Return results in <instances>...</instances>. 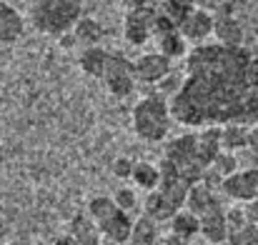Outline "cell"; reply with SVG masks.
<instances>
[{"label": "cell", "instance_id": "35", "mask_svg": "<svg viewBox=\"0 0 258 245\" xmlns=\"http://www.w3.org/2000/svg\"><path fill=\"white\" fill-rule=\"evenodd\" d=\"M216 245H231V243H228V240H223V243H216Z\"/></svg>", "mask_w": 258, "mask_h": 245}, {"label": "cell", "instance_id": "19", "mask_svg": "<svg viewBox=\"0 0 258 245\" xmlns=\"http://www.w3.org/2000/svg\"><path fill=\"white\" fill-rule=\"evenodd\" d=\"M161 235H158V220H153L148 213H143L131 230V238L125 245H158Z\"/></svg>", "mask_w": 258, "mask_h": 245}, {"label": "cell", "instance_id": "13", "mask_svg": "<svg viewBox=\"0 0 258 245\" xmlns=\"http://www.w3.org/2000/svg\"><path fill=\"white\" fill-rule=\"evenodd\" d=\"M218 203H223V193H221L218 188L208 185L206 180H198L196 185H190L188 198H185V208H188L190 213H196L198 218H201L206 210H211L213 205H218Z\"/></svg>", "mask_w": 258, "mask_h": 245}, {"label": "cell", "instance_id": "2", "mask_svg": "<svg viewBox=\"0 0 258 245\" xmlns=\"http://www.w3.org/2000/svg\"><path fill=\"white\" fill-rule=\"evenodd\" d=\"M171 123H173V113H171V100L161 93L146 95L133 105L131 113V125L133 133L146 140V143H161L168 138L171 133Z\"/></svg>", "mask_w": 258, "mask_h": 245}, {"label": "cell", "instance_id": "16", "mask_svg": "<svg viewBox=\"0 0 258 245\" xmlns=\"http://www.w3.org/2000/svg\"><path fill=\"white\" fill-rule=\"evenodd\" d=\"M110 53L113 50H105V48H100V45H90L83 50V55H81V70L90 75V78H103V73H105V68H108V60H110Z\"/></svg>", "mask_w": 258, "mask_h": 245}, {"label": "cell", "instance_id": "28", "mask_svg": "<svg viewBox=\"0 0 258 245\" xmlns=\"http://www.w3.org/2000/svg\"><path fill=\"white\" fill-rule=\"evenodd\" d=\"M123 5H125V10H131V8H158L161 5V0H120Z\"/></svg>", "mask_w": 258, "mask_h": 245}, {"label": "cell", "instance_id": "24", "mask_svg": "<svg viewBox=\"0 0 258 245\" xmlns=\"http://www.w3.org/2000/svg\"><path fill=\"white\" fill-rule=\"evenodd\" d=\"M158 8L166 10L175 23H180V18H183L190 8H196V0H161Z\"/></svg>", "mask_w": 258, "mask_h": 245}, {"label": "cell", "instance_id": "34", "mask_svg": "<svg viewBox=\"0 0 258 245\" xmlns=\"http://www.w3.org/2000/svg\"><path fill=\"white\" fill-rule=\"evenodd\" d=\"M100 245H125V243H115V240H108V238H103V243Z\"/></svg>", "mask_w": 258, "mask_h": 245}, {"label": "cell", "instance_id": "17", "mask_svg": "<svg viewBox=\"0 0 258 245\" xmlns=\"http://www.w3.org/2000/svg\"><path fill=\"white\" fill-rule=\"evenodd\" d=\"M221 150H223V145H221V125H206V128H201V133H198V153H201L203 165L208 168Z\"/></svg>", "mask_w": 258, "mask_h": 245}, {"label": "cell", "instance_id": "7", "mask_svg": "<svg viewBox=\"0 0 258 245\" xmlns=\"http://www.w3.org/2000/svg\"><path fill=\"white\" fill-rule=\"evenodd\" d=\"M221 193L223 198L238 203V205H248L258 198V165L253 168H238L233 175H228L221 183Z\"/></svg>", "mask_w": 258, "mask_h": 245}, {"label": "cell", "instance_id": "20", "mask_svg": "<svg viewBox=\"0 0 258 245\" xmlns=\"http://www.w3.org/2000/svg\"><path fill=\"white\" fill-rule=\"evenodd\" d=\"M168 225H171V233L185 238V240H190V243H193V238L201 235V218H198L196 213H190L188 208H180L171 220H168Z\"/></svg>", "mask_w": 258, "mask_h": 245}, {"label": "cell", "instance_id": "6", "mask_svg": "<svg viewBox=\"0 0 258 245\" xmlns=\"http://www.w3.org/2000/svg\"><path fill=\"white\" fill-rule=\"evenodd\" d=\"M103 85L105 90L113 95V98H128L136 93V68H133V60H128L123 53H110V60H108V68L103 73Z\"/></svg>", "mask_w": 258, "mask_h": 245}, {"label": "cell", "instance_id": "26", "mask_svg": "<svg viewBox=\"0 0 258 245\" xmlns=\"http://www.w3.org/2000/svg\"><path fill=\"white\" fill-rule=\"evenodd\" d=\"M226 220H228V233L231 230H238L241 225H246L248 223V215H246V208H228V213H226Z\"/></svg>", "mask_w": 258, "mask_h": 245}, {"label": "cell", "instance_id": "15", "mask_svg": "<svg viewBox=\"0 0 258 245\" xmlns=\"http://www.w3.org/2000/svg\"><path fill=\"white\" fill-rule=\"evenodd\" d=\"M68 233L78 240L81 245H100L103 243V233L98 228V223L93 220L90 213H76L68 223Z\"/></svg>", "mask_w": 258, "mask_h": 245}, {"label": "cell", "instance_id": "9", "mask_svg": "<svg viewBox=\"0 0 258 245\" xmlns=\"http://www.w3.org/2000/svg\"><path fill=\"white\" fill-rule=\"evenodd\" d=\"M136 68V78L143 85H158L163 78H168L173 73V60L168 55H163L161 50L153 53H143L141 58L133 60Z\"/></svg>", "mask_w": 258, "mask_h": 245}, {"label": "cell", "instance_id": "5", "mask_svg": "<svg viewBox=\"0 0 258 245\" xmlns=\"http://www.w3.org/2000/svg\"><path fill=\"white\" fill-rule=\"evenodd\" d=\"M163 158L171 160L188 180H193V183L203 180L206 165H203L201 153H198V133H183V135L168 140Z\"/></svg>", "mask_w": 258, "mask_h": 245}, {"label": "cell", "instance_id": "22", "mask_svg": "<svg viewBox=\"0 0 258 245\" xmlns=\"http://www.w3.org/2000/svg\"><path fill=\"white\" fill-rule=\"evenodd\" d=\"M103 25L95 20V18H81L73 28V35H76V43L83 45V48H90V45H98L103 40Z\"/></svg>", "mask_w": 258, "mask_h": 245}, {"label": "cell", "instance_id": "11", "mask_svg": "<svg viewBox=\"0 0 258 245\" xmlns=\"http://www.w3.org/2000/svg\"><path fill=\"white\" fill-rule=\"evenodd\" d=\"M213 35L218 43L223 45H243V25L236 20V15L231 13V5L223 3L216 13H213Z\"/></svg>", "mask_w": 258, "mask_h": 245}, {"label": "cell", "instance_id": "8", "mask_svg": "<svg viewBox=\"0 0 258 245\" xmlns=\"http://www.w3.org/2000/svg\"><path fill=\"white\" fill-rule=\"evenodd\" d=\"M156 15H158V8H131L123 20V38L136 48L153 40Z\"/></svg>", "mask_w": 258, "mask_h": 245}, {"label": "cell", "instance_id": "10", "mask_svg": "<svg viewBox=\"0 0 258 245\" xmlns=\"http://www.w3.org/2000/svg\"><path fill=\"white\" fill-rule=\"evenodd\" d=\"M213 13L211 10H203V8H190L183 18H180V23H178V30L183 33V38L188 40V43H203L206 38H211L213 35Z\"/></svg>", "mask_w": 258, "mask_h": 245}, {"label": "cell", "instance_id": "18", "mask_svg": "<svg viewBox=\"0 0 258 245\" xmlns=\"http://www.w3.org/2000/svg\"><path fill=\"white\" fill-rule=\"evenodd\" d=\"M248 138H251V125H243V123L221 125V145H223V150L238 153V150L248 148Z\"/></svg>", "mask_w": 258, "mask_h": 245}, {"label": "cell", "instance_id": "21", "mask_svg": "<svg viewBox=\"0 0 258 245\" xmlns=\"http://www.w3.org/2000/svg\"><path fill=\"white\" fill-rule=\"evenodd\" d=\"M131 180H133V185H136L138 190L151 193V190H156L158 183H161V168L153 165V163H148V160H136Z\"/></svg>", "mask_w": 258, "mask_h": 245}, {"label": "cell", "instance_id": "29", "mask_svg": "<svg viewBox=\"0 0 258 245\" xmlns=\"http://www.w3.org/2000/svg\"><path fill=\"white\" fill-rule=\"evenodd\" d=\"M158 245H190V240H185V238H180V235H175V233H168V235H163Z\"/></svg>", "mask_w": 258, "mask_h": 245}, {"label": "cell", "instance_id": "3", "mask_svg": "<svg viewBox=\"0 0 258 245\" xmlns=\"http://www.w3.org/2000/svg\"><path fill=\"white\" fill-rule=\"evenodd\" d=\"M83 18V0H33L30 3V23L38 33L60 38L71 33L76 23Z\"/></svg>", "mask_w": 258, "mask_h": 245}, {"label": "cell", "instance_id": "32", "mask_svg": "<svg viewBox=\"0 0 258 245\" xmlns=\"http://www.w3.org/2000/svg\"><path fill=\"white\" fill-rule=\"evenodd\" d=\"M53 245H81V243H78V240H76V238L68 233V235H60V238H55V243H53Z\"/></svg>", "mask_w": 258, "mask_h": 245}, {"label": "cell", "instance_id": "23", "mask_svg": "<svg viewBox=\"0 0 258 245\" xmlns=\"http://www.w3.org/2000/svg\"><path fill=\"white\" fill-rule=\"evenodd\" d=\"M228 243L231 245H258V223L248 220L238 230H231L228 233Z\"/></svg>", "mask_w": 258, "mask_h": 245}, {"label": "cell", "instance_id": "30", "mask_svg": "<svg viewBox=\"0 0 258 245\" xmlns=\"http://www.w3.org/2000/svg\"><path fill=\"white\" fill-rule=\"evenodd\" d=\"M226 0H196V5L198 8H203V10H211V13H216L221 5H223Z\"/></svg>", "mask_w": 258, "mask_h": 245}, {"label": "cell", "instance_id": "14", "mask_svg": "<svg viewBox=\"0 0 258 245\" xmlns=\"http://www.w3.org/2000/svg\"><path fill=\"white\" fill-rule=\"evenodd\" d=\"M25 20L23 15L5 0H0V45H13L23 38Z\"/></svg>", "mask_w": 258, "mask_h": 245}, {"label": "cell", "instance_id": "12", "mask_svg": "<svg viewBox=\"0 0 258 245\" xmlns=\"http://www.w3.org/2000/svg\"><path fill=\"white\" fill-rule=\"evenodd\" d=\"M226 213H228V208H226L223 203H218V205H213L211 210H206V213L201 215V238L208 245L228 240V220H226Z\"/></svg>", "mask_w": 258, "mask_h": 245}, {"label": "cell", "instance_id": "33", "mask_svg": "<svg viewBox=\"0 0 258 245\" xmlns=\"http://www.w3.org/2000/svg\"><path fill=\"white\" fill-rule=\"evenodd\" d=\"M248 148H251V150H253V153H256V155H258V130H253V128H251V138H248Z\"/></svg>", "mask_w": 258, "mask_h": 245}, {"label": "cell", "instance_id": "4", "mask_svg": "<svg viewBox=\"0 0 258 245\" xmlns=\"http://www.w3.org/2000/svg\"><path fill=\"white\" fill-rule=\"evenodd\" d=\"M86 210L93 215V220L98 223L103 238L115 240V243H128L136 220L131 218L128 210L118 208V203L113 200V195H93L88 200Z\"/></svg>", "mask_w": 258, "mask_h": 245}, {"label": "cell", "instance_id": "25", "mask_svg": "<svg viewBox=\"0 0 258 245\" xmlns=\"http://www.w3.org/2000/svg\"><path fill=\"white\" fill-rule=\"evenodd\" d=\"M113 200L118 203V208H123V210H136L138 208V195H136V190L133 188H125V185H120L115 193H113Z\"/></svg>", "mask_w": 258, "mask_h": 245}, {"label": "cell", "instance_id": "1", "mask_svg": "<svg viewBox=\"0 0 258 245\" xmlns=\"http://www.w3.org/2000/svg\"><path fill=\"white\" fill-rule=\"evenodd\" d=\"M173 120L185 128L258 123V58L243 45L198 43L171 95Z\"/></svg>", "mask_w": 258, "mask_h": 245}, {"label": "cell", "instance_id": "27", "mask_svg": "<svg viewBox=\"0 0 258 245\" xmlns=\"http://www.w3.org/2000/svg\"><path fill=\"white\" fill-rule=\"evenodd\" d=\"M133 165H136V160H131V158H115V163L110 165V170H113V175L115 178H120V180H125V178H131L133 175Z\"/></svg>", "mask_w": 258, "mask_h": 245}, {"label": "cell", "instance_id": "31", "mask_svg": "<svg viewBox=\"0 0 258 245\" xmlns=\"http://www.w3.org/2000/svg\"><path fill=\"white\" fill-rule=\"evenodd\" d=\"M243 208H246V215H248V220H253V223H258V198L253 200V203L243 205Z\"/></svg>", "mask_w": 258, "mask_h": 245}]
</instances>
